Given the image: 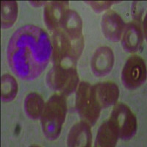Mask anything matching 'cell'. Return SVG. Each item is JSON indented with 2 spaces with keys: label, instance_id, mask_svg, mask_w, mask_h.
<instances>
[{
  "label": "cell",
  "instance_id": "6da1fadb",
  "mask_svg": "<svg viewBox=\"0 0 147 147\" xmlns=\"http://www.w3.org/2000/svg\"><path fill=\"white\" fill-rule=\"evenodd\" d=\"M52 40L45 30L27 24L18 28L8 42V65L22 80H34L41 75L52 57Z\"/></svg>",
  "mask_w": 147,
  "mask_h": 147
},
{
  "label": "cell",
  "instance_id": "7a4b0ae2",
  "mask_svg": "<svg viewBox=\"0 0 147 147\" xmlns=\"http://www.w3.org/2000/svg\"><path fill=\"white\" fill-rule=\"evenodd\" d=\"M52 60L54 65H75L85 47L83 35L57 28L52 32Z\"/></svg>",
  "mask_w": 147,
  "mask_h": 147
},
{
  "label": "cell",
  "instance_id": "3957f363",
  "mask_svg": "<svg viewBox=\"0 0 147 147\" xmlns=\"http://www.w3.org/2000/svg\"><path fill=\"white\" fill-rule=\"evenodd\" d=\"M67 111L66 98L60 94L52 95L45 103L40 117V124L43 133L48 140H55L58 138Z\"/></svg>",
  "mask_w": 147,
  "mask_h": 147
},
{
  "label": "cell",
  "instance_id": "277c9868",
  "mask_svg": "<svg viewBox=\"0 0 147 147\" xmlns=\"http://www.w3.org/2000/svg\"><path fill=\"white\" fill-rule=\"evenodd\" d=\"M46 82L51 90L68 96L77 90L80 78L75 66L54 65L47 73Z\"/></svg>",
  "mask_w": 147,
  "mask_h": 147
},
{
  "label": "cell",
  "instance_id": "5b68a950",
  "mask_svg": "<svg viewBox=\"0 0 147 147\" xmlns=\"http://www.w3.org/2000/svg\"><path fill=\"white\" fill-rule=\"evenodd\" d=\"M75 108L79 116L90 126H94L99 119L101 109L96 99L93 85L82 81L76 90Z\"/></svg>",
  "mask_w": 147,
  "mask_h": 147
},
{
  "label": "cell",
  "instance_id": "8992f818",
  "mask_svg": "<svg viewBox=\"0 0 147 147\" xmlns=\"http://www.w3.org/2000/svg\"><path fill=\"white\" fill-rule=\"evenodd\" d=\"M109 120L116 129L119 138L129 140L136 134L138 121L131 109L124 103L115 104Z\"/></svg>",
  "mask_w": 147,
  "mask_h": 147
},
{
  "label": "cell",
  "instance_id": "52a82bcc",
  "mask_svg": "<svg viewBox=\"0 0 147 147\" xmlns=\"http://www.w3.org/2000/svg\"><path fill=\"white\" fill-rule=\"evenodd\" d=\"M146 80L145 61L138 55H132L124 64L121 72V80L124 87L134 90L142 85Z\"/></svg>",
  "mask_w": 147,
  "mask_h": 147
},
{
  "label": "cell",
  "instance_id": "ba28073f",
  "mask_svg": "<svg viewBox=\"0 0 147 147\" xmlns=\"http://www.w3.org/2000/svg\"><path fill=\"white\" fill-rule=\"evenodd\" d=\"M115 57L111 48L106 46L97 48L90 60L92 72L96 77L107 75L113 68Z\"/></svg>",
  "mask_w": 147,
  "mask_h": 147
},
{
  "label": "cell",
  "instance_id": "9c48e42d",
  "mask_svg": "<svg viewBox=\"0 0 147 147\" xmlns=\"http://www.w3.org/2000/svg\"><path fill=\"white\" fill-rule=\"evenodd\" d=\"M125 25L121 16L112 10H107L101 21L102 33L107 40L113 42H118L121 39Z\"/></svg>",
  "mask_w": 147,
  "mask_h": 147
},
{
  "label": "cell",
  "instance_id": "30bf717a",
  "mask_svg": "<svg viewBox=\"0 0 147 147\" xmlns=\"http://www.w3.org/2000/svg\"><path fill=\"white\" fill-rule=\"evenodd\" d=\"M144 38H146L143 30L137 22H129L126 24L121 36L122 47L129 53H134L140 49Z\"/></svg>",
  "mask_w": 147,
  "mask_h": 147
},
{
  "label": "cell",
  "instance_id": "8fae6325",
  "mask_svg": "<svg viewBox=\"0 0 147 147\" xmlns=\"http://www.w3.org/2000/svg\"><path fill=\"white\" fill-rule=\"evenodd\" d=\"M68 1L47 2L44 10V20L48 30L53 32L60 24L64 15L69 10Z\"/></svg>",
  "mask_w": 147,
  "mask_h": 147
},
{
  "label": "cell",
  "instance_id": "7c38bea8",
  "mask_svg": "<svg viewBox=\"0 0 147 147\" xmlns=\"http://www.w3.org/2000/svg\"><path fill=\"white\" fill-rule=\"evenodd\" d=\"M91 144V126L82 120L74 124L67 136V146L69 147H90Z\"/></svg>",
  "mask_w": 147,
  "mask_h": 147
},
{
  "label": "cell",
  "instance_id": "4fadbf2b",
  "mask_svg": "<svg viewBox=\"0 0 147 147\" xmlns=\"http://www.w3.org/2000/svg\"><path fill=\"white\" fill-rule=\"evenodd\" d=\"M93 88L101 109H105L116 104L119 97V88L115 82H99L93 85Z\"/></svg>",
  "mask_w": 147,
  "mask_h": 147
},
{
  "label": "cell",
  "instance_id": "5bb4252c",
  "mask_svg": "<svg viewBox=\"0 0 147 147\" xmlns=\"http://www.w3.org/2000/svg\"><path fill=\"white\" fill-rule=\"evenodd\" d=\"M119 135L110 120L102 123L97 132L94 146L96 147H113L116 146Z\"/></svg>",
  "mask_w": 147,
  "mask_h": 147
},
{
  "label": "cell",
  "instance_id": "9a60e30c",
  "mask_svg": "<svg viewBox=\"0 0 147 147\" xmlns=\"http://www.w3.org/2000/svg\"><path fill=\"white\" fill-rule=\"evenodd\" d=\"M44 101L41 96L38 93H30L24 99V110L30 119L38 120L41 117L44 108Z\"/></svg>",
  "mask_w": 147,
  "mask_h": 147
},
{
  "label": "cell",
  "instance_id": "2e32d148",
  "mask_svg": "<svg viewBox=\"0 0 147 147\" xmlns=\"http://www.w3.org/2000/svg\"><path fill=\"white\" fill-rule=\"evenodd\" d=\"M1 27L10 28L15 24L18 16V5L16 1H2L1 4Z\"/></svg>",
  "mask_w": 147,
  "mask_h": 147
},
{
  "label": "cell",
  "instance_id": "e0dca14e",
  "mask_svg": "<svg viewBox=\"0 0 147 147\" xmlns=\"http://www.w3.org/2000/svg\"><path fill=\"white\" fill-rule=\"evenodd\" d=\"M18 93V83L16 79L9 74H5L1 78V100L10 102L16 98Z\"/></svg>",
  "mask_w": 147,
  "mask_h": 147
},
{
  "label": "cell",
  "instance_id": "ac0fdd59",
  "mask_svg": "<svg viewBox=\"0 0 147 147\" xmlns=\"http://www.w3.org/2000/svg\"><path fill=\"white\" fill-rule=\"evenodd\" d=\"M132 16L135 22L141 27L146 38V4L144 2H133L132 5Z\"/></svg>",
  "mask_w": 147,
  "mask_h": 147
},
{
  "label": "cell",
  "instance_id": "d6986e66",
  "mask_svg": "<svg viewBox=\"0 0 147 147\" xmlns=\"http://www.w3.org/2000/svg\"><path fill=\"white\" fill-rule=\"evenodd\" d=\"M91 7V8L94 10V12L97 13H100L102 12L107 10L110 8L113 5L121 2L120 1H85Z\"/></svg>",
  "mask_w": 147,
  "mask_h": 147
},
{
  "label": "cell",
  "instance_id": "ffe728a7",
  "mask_svg": "<svg viewBox=\"0 0 147 147\" xmlns=\"http://www.w3.org/2000/svg\"><path fill=\"white\" fill-rule=\"evenodd\" d=\"M30 5L33 6V7H40L42 5H46V4L47 3V2H44V1H41V2H30Z\"/></svg>",
  "mask_w": 147,
  "mask_h": 147
}]
</instances>
